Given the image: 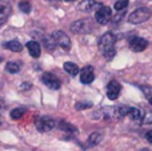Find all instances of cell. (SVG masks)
Returning <instances> with one entry per match:
<instances>
[{
  "instance_id": "obj_26",
  "label": "cell",
  "mask_w": 152,
  "mask_h": 151,
  "mask_svg": "<svg viewBox=\"0 0 152 151\" xmlns=\"http://www.w3.org/2000/svg\"><path fill=\"white\" fill-rule=\"evenodd\" d=\"M115 54H116L115 48H112V50H110V51H105V52H103V55H104V58L107 59V60H111V59H113Z\"/></svg>"
},
{
  "instance_id": "obj_30",
  "label": "cell",
  "mask_w": 152,
  "mask_h": 151,
  "mask_svg": "<svg viewBox=\"0 0 152 151\" xmlns=\"http://www.w3.org/2000/svg\"><path fill=\"white\" fill-rule=\"evenodd\" d=\"M1 60H3V59H1V58H0V62H1Z\"/></svg>"
},
{
  "instance_id": "obj_9",
  "label": "cell",
  "mask_w": 152,
  "mask_h": 151,
  "mask_svg": "<svg viewBox=\"0 0 152 151\" xmlns=\"http://www.w3.org/2000/svg\"><path fill=\"white\" fill-rule=\"evenodd\" d=\"M120 91H121V86L116 80H111L107 86V98L111 99V100H115V99H118Z\"/></svg>"
},
{
  "instance_id": "obj_21",
  "label": "cell",
  "mask_w": 152,
  "mask_h": 151,
  "mask_svg": "<svg viewBox=\"0 0 152 151\" xmlns=\"http://www.w3.org/2000/svg\"><path fill=\"white\" fill-rule=\"evenodd\" d=\"M26 114V108H23V107H19V108H13L12 111H11V118L15 120H19L21 119V117Z\"/></svg>"
},
{
  "instance_id": "obj_19",
  "label": "cell",
  "mask_w": 152,
  "mask_h": 151,
  "mask_svg": "<svg viewBox=\"0 0 152 151\" xmlns=\"http://www.w3.org/2000/svg\"><path fill=\"white\" fill-rule=\"evenodd\" d=\"M43 42H44V47L47 48L48 51H53L56 48V45H58L52 36H44L43 37Z\"/></svg>"
},
{
  "instance_id": "obj_25",
  "label": "cell",
  "mask_w": 152,
  "mask_h": 151,
  "mask_svg": "<svg viewBox=\"0 0 152 151\" xmlns=\"http://www.w3.org/2000/svg\"><path fill=\"white\" fill-rule=\"evenodd\" d=\"M142 91L144 92V95H145V98L148 99V100L151 102V98H152V88L150 87V86H142Z\"/></svg>"
},
{
  "instance_id": "obj_16",
  "label": "cell",
  "mask_w": 152,
  "mask_h": 151,
  "mask_svg": "<svg viewBox=\"0 0 152 151\" xmlns=\"http://www.w3.org/2000/svg\"><path fill=\"white\" fill-rule=\"evenodd\" d=\"M4 47L7 48V50L12 51V52H20V51L23 50V44H21L19 40H10V42H7L4 44Z\"/></svg>"
},
{
  "instance_id": "obj_24",
  "label": "cell",
  "mask_w": 152,
  "mask_h": 151,
  "mask_svg": "<svg viewBox=\"0 0 152 151\" xmlns=\"http://www.w3.org/2000/svg\"><path fill=\"white\" fill-rule=\"evenodd\" d=\"M88 107H92V103H91V102H77V103L75 104V108L77 110V111L86 110V108H88Z\"/></svg>"
},
{
  "instance_id": "obj_12",
  "label": "cell",
  "mask_w": 152,
  "mask_h": 151,
  "mask_svg": "<svg viewBox=\"0 0 152 151\" xmlns=\"http://www.w3.org/2000/svg\"><path fill=\"white\" fill-rule=\"evenodd\" d=\"M27 48H28V52L32 58L37 59L40 56V52H42V48H40V44L35 40H31V42L27 43Z\"/></svg>"
},
{
  "instance_id": "obj_13",
  "label": "cell",
  "mask_w": 152,
  "mask_h": 151,
  "mask_svg": "<svg viewBox=\"0 0 152 151\" xmlns=\"http://www.w3.org/2000/svg\"><path fill=\"white\" fill-rule=\"evenodd\" d=\"M127 117H129L132 120H136V122H143V119H144V112L140 108H136V107H129L128 112H127Z\"/></svg>"
},
{
  "instance_id": "obj_20",
  "label": "cell",
  "mask_w": 152,
  "mask_h": 151,
  "mask_svg": "<svg viewBox=\"0 0 152 151\" xmlns=\"http://www.w3.org/2000/svg\"><path fill=\"white\" fill-rule=\"evenodd\" d=\"M59 127H60V130L67 131V133H77V128H76L75 126L69 125V123L64 122V120H60V123H59Z\"/></svg>"
},
{
  "instance_id": "obj_28",
  "label": "cell",
  "mask_w": 152,
  "mask_h": 151,
  "mask_svg": "<svg viewBox=\"0 0 152 151\" xmlns=\"http://www.w3.org/2000/svg\"><path fill=\"white\" fill-rule=\"evenodd\" d=\"M145 138H147V141L151 143V142H152V133H151V131H148V133L145 134Z\"/></svg>"
},
{
  "instance_id": "obj_1",
  "label": "cell",
  "mask_w": 152,
  "mask_h": 151,
  "mask_svg": "<svg viewBox=\"0 0 152 151\" xmlns=\"http://www.w3.org/2000/svg\"><path fill=\"white\" fill-rule=\"evenodd\" d=\"M150 18H151L150 8L140 7V8H136V10H135L134 12L129 15L128 21L131 24H140V23H144V21H147Z\"/></svg>"
},
{
  "instance_id": "obj_29",
  "label": "cell",
  "mask_w": 152,
  "mask_h": 151,
  "mask_svg": "<svg viewBox=\"0 0 152 151\" xmlns=\"http://www.w3.org/2000/svg\"><path fill=\"white\" fill-rule=\"evenodd\" d=\"M66 1H75V0H66Z\"/></svg>"
},
{
  "instance_id": "obj_7",
  "label": "cell",
  "mask_w": 152,
  "mask_h": 151,
  "mask_svg": "<svg viewBox=\"0 0 152 151\" xmlns=\"http://www.w3.org/2000/svg\"><path fill=\"white\" fill-rule=\"evenodd\" d=\"M12 12V5L7 0H0V27L4 23H7L8 18Z\"/></svg>"
},
{
  "instance_id": "obj_23",
  "label": "cell",
  "mask_w": 152,
  "mask_h": 151,
  "mask_svg": "<svg viewBox=\"0 0 152 151\" xmlns=\"http://www.w3.org/2000/svg\"><path fill=\"white\" fill-rule=\"evenodd\" d=\"M127 7H128V0H119V1L115 3V10L119 11V12L126 10Z\"/></svg>"
},
{
  "instance_id": "obj_27",
  "label": "cell",
  "mask_w": 152,
  "mask_h": 151,
  "mask_svg": "<svg viewBox=\"0 0 152 151\" xmlns=\"http://www.w3.org/2000/svg\"><path fill=\"white\" fill-rule=\"evenodd\" d=\"M31 88V83H23V84L20 86V90L23 91V90H29Z\"/></svg>"
},
{
  "instance_id": "obj_3",
  "label": "cell",
  "mask_w": 152,
  "mask_h": 151,
  "mask_svg": "<svg viewBox=\"0 0 152 151\" xmlns=\"http://www.w3.org/2000/svg\"><path fill=\"white\" fill-rule=\"evenodd\" d=\"M115 43H116V36L112 32H105L102 37L99 39V50L102 52L110 51L112 48H115Z\"/></svg>"
},
{
  "instance_id": "obj_10",
  "label": "cell",
  "mask_w": 152,
  "mask_h": 151,
  "mask_svg": "<svg viewBox=\"0 0 152 151\" xmlns=\"http://www.w3.org/2000/svg\"><path fill=\"white\" fill-rule=\"evenodd\" d=\"M147 47H148V42L139 36L131 39V42H129V48H131L132 51H135V52H142V51H144Z\"/></svg>"
},
{
  "instance_id": "obj_5",
  "label": "cell",
  "mask_w": 152,
  "mask_h": 151,
  "mask_svg": "<svg viewBox=\"0 0 152 151\" xmlns=\"http://www.w3.org/2000/svg\"><path fill=\"white\" fill-rule=\"evenodd\" d=\"M52 37H53V40H55L56 44L60 45L63 50L68 51L69 48H71V39H69V36L66 34V32H63V31H55L52 34Z\"/></svg>"
},
{
  "instance_id": "obj_11",
  "label": "cell",
  "mask_w": 152,
  "mask_h": 151,
  "mask_svg": "<svg viewBox=\"0 0 152 151\" xmlns=\"http://www.w3.org/2000/svg\"><path fill=\"white\" fill-rule=\"evenodd\" d=\"M79 72H80V82L83 83V84H89V83L94 82L95 72H94V68H92L91 66L84 67V68Z\"/></svg>"
},
{
  "instance_id": "obj_6",
  "label": "cell",
  "mask_w": 152,
  "mask_h": 151,
  "mask_svg": "<svg viewBox=\"0 0 152 151\" xmlns=\"http://www.w3.org/2000/svg\"><path fill=\"white\" fill-rule=\"evenodd\" d=\"M112 16V10L107 5H100L97 12L95 13V19L99 24H107Z\"/></svg>"
},
{
  "instance_id": "obj_22",
  "label": "cell",
  "mask_w": 152,
  "mask_h": 151,
  "mask_svg": "<svg viewBox=\"0 0 152 151\" xmlns=\"http://www.w3.org/2000/svg\"><path fill=\"white\" fill-rule=\"evenodd\" d=\"M19 10L24 13H29L31 12V4H29V1H20L19 3Z\"/></svg>"
},
{
  "instance_id": "obj_14",
  "label": "cell",
  "mask_w": 152,
  "mask_h": 151,
  "mask_svg": "<svg viewBox=\"0 0 152 151\" xmlns=\"http://www.w3.org/2000/svg\"><path fill=\"white\" fill-rule=\"evenodd\" d=\"M95 7H97V3L95 0H83L79 4V10L83 11V12H91Z\"/></svg>"
},
{
  "instance_id": "obj_2",
  "label": "cell",
  "mask_w": 152,
  "mask_h": 151,
  "mask_svg": "<svg viewBox=\"0 0 152 151\" xmlns=\"http://www.w3.org/2000/svg\"><path fill=\"white\" fill-rule=\"evenodd\" d=\"M92 29H94V26L89 19H80V20L72 23L71 26V31L74 34H88Z\"/></svg>"
},
{
  "instance_id": "obj_31",
  "label": "cell",
  "mask_w": 152,
  "mask_h": 151,
  "mask_svg": "<svg viewBox=\"0 0 152 151\" xmlns=\"http://www.w3.org/2000/svg\"><path fill=\"white\" fill-rule=\"evenodd\" d=\"M0 126H1V122H0Z\"/></svg>"
},
{
  "instance_id": "obj_8",
  "label": "cell",
  "mask_w": 152,
  "mask_h": 151,
  "mask_svg": "<svg viewBox=\"0 0 152 151\" xmlns=\"http://www.w3.org/2000/svg\"><path fill=\"white\" fill-rule=\"evenodd\" d=\"M42 80L47 87L51 88V90H59V88L61 87V82L55 76V75L51 74V72H45V74H43Z\"/></svg>"
},
{
  "instance_id": "obj_15",
  "label": "cell",
  "mask_w": 152,
  "mask_h": 151,
  "mask_svg": "<svg viewBox=\"0 0 152 151\" xmlns=\"http://www.w3.org/2000/svg\"><path fill=\"white\" fill-rule=\"evenodd\" d=\"M102 139H103V134L102 133H99V131L92 133L91 135L88 136L87 144H88V147H94V146H96V144H99L100 142H102Z\"/></svg>"
},
{
  "instance_id": "obj_18",
  "label": "cell",
  "mask_w": 152,
  "mask_h": 151,
  "mask_svg": "<svg viewBox=\"0 0 152 151\" xmlns=\"http://www.w3.org/2000/svg\"><path fill=\"white\" fill-rule=\"evenodd\" d=\"M21 66L19 62H8L7 66H5V71L10 72V74H18L20 71Z\"/></svg>"
},
{
  "instance_id": "obj_17",
  "label": "cell",
  "mask_w": 152,
  "mask_h": 151,
  "mask_svg": "<svg viewBox=\"0 0 152 151\" xmlns=\"http://www.w3.org/2000/svg\"><path fill=\"white\" fill-rule=\"evenodd\" d=\"M63 67H64V71L68 72V74L72 75V76H76V75L79 74V71H80V70H79V67L76 66L75 63H72V62H66Z\"/></svg>"
},
{
  "instance_id": "obj_4",
  "label": "cell",
  "mask_w": 152,
  "mask_h": 151,
  "mask_svg": "<svg viewBox=\"0 0 152 151\" xmlns=\"http://www.w3.org/2000/svg\"><path fill=\"white\" fill-rule=\"evenodd\" d=\"M35 126H36V128L40 133H45V131H51L55 127L56 120L50 117H42V118H39V119H36Z\"/></svg>"
}]
</instances>
